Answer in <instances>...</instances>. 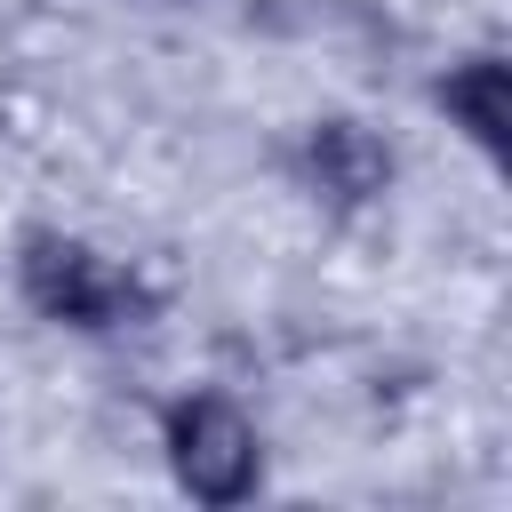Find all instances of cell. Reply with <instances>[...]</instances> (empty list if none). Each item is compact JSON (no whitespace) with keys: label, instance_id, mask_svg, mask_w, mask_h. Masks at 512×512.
I'll return each mask as SVG.
<instances>
[{"label":"cell","instance_id":"4","mask_svg":"<svg viewBox=\"0 0 512 512\" xmlns=\"http://www.w3.org/2000/svg\"><path fill=\"white\" fill-rule=\"evenodd\" d=\"M440 104L488 144V152H504V136H512V96H504V64L496 56H472V64H456L448 72V88H440Z\"/></svg>","mask_w":512,"mask_h":512},{"label":"cell","instance_id":"1","mask_svg":"<svg viewBox=\"0 0 512 512\" xmlns=\"http://www.w3.org/2000/svg\"><path fill=\"white\" fill-rule=\"evenodd\" d=\"M24 296L48 320H72V328H112V320L136 312V280L112 256H96L88 240H64V232L24 240Z\"/></svg>","mask_w":512,"mask_h":512},{"label":"cell","instance_id":"3","mask_svg":"<svg viewBox=\"0 0 512 512\" xmlns=\"http://www.w3.org/2000/svg\"><path fill=\"white\" fill-rule=\"evenodd\" d=\"M312 176H320V192H336L344 208H360V200H376V192H384L392 160H384V144H376L368 128L328 120V128H312Z\"/></svg>","mask_w":512,"mask_h":512},{"label":"cell","instance_id":"2","mask_svg":"<svg viewBox=\"0 0 512 512\" xmlns=\"http://www.w3.org/2000/svg\"><path fill=\"white\" fill-rule=\"evenodd\" d=\"M168 464L192 496L208 504H240L256 488V432L232 400H184L168 416Z\"/></svg>","mask_w":512,"mask_h":512}]
</instances>
